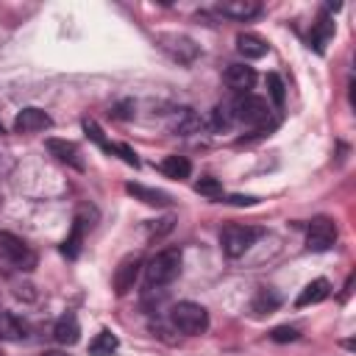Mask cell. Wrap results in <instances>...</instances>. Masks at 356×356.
Here are the masks:
<instances>
[{
  "mask_svg": "<svg viewBox=\"0 0 356 356\" xmlns=\"http://www.w3.org/2000/svg\"><path fill=\"white\" fill-rule=\"evenodd\" d=\"M161 42V47L175 58V61H184V64H189L195 56H197V44L192 42V39H186V36H178V33H167V36H161L159 39Z\"/></svg>",
  "mask_w": 356,
  "mask_h": 356,
  "instance_id": "obj_9",
  "label": "cell"
},
{
  "mask_svg": "<svg viewBox=\"0 0 356 356\" xmlns=\"http://www.w3.org/2000/svg\"><path fill=\"white\" fill-rule=\"evenodd\" d=\"M200 125H203V120H200V114L195 108H178L172 114V120H170V131L181 134V136H189V134L200 131Z\"/></svg>",
  "mask_w": 356,
  "mask_h": 356,
  "instance_id": "obj_12",
  "label": "cell"
},
{
  "mask_svg": "<svg viewBox=\"0 0 356 356\" xmlns=\"http://www.w3.org/2000/svg\"><path fill=\"white\" fill-rule=\"evenodd\" d=\"M178 273H181V250L178 248H164L145 264L147 286H167L178 278Z\"/></svg>",
  "mask_w": 356,
  "mask_h": 356,
  "instance_id": "obj_1",
  "label": "cell"
},
{
  "mask_svg": "<svg viewBox=\"0 0 356 356\" xmlns=\"http://www.w3.org/2000/svg\"><path fill=\"white\" fill-rule=\"evenodd\" d=\"M264 231L256 228V225H239V222H231L220 231V248L228 259H239Z\"/></svg>",
  "mask_w": 356,
  "mask_h": 356,
  "instance_id": "obj_2",
  "label": "cell"
},
{
  "mask_svg": "<svg viewBox=\"0 0 356 356\" xmlns=\"http://www.w3.org/2000/svg\"><path fill=\"white\" fill-rule=\"evenodd\" d=\"M231 117L239 120V122H245V125H264L267 117H270V106H267L264 97L250 95V92H242L231 103Z\"/></svg>",
  "mask_w": 356,
  "mask_h": 356,
  "instance_id": "obj_4",
  "label": "cell"
},
{
  "mask_svg": "<svg viewBox=\"0 0 356 356\" xmlns=\"http://www.w3.org/2000/svg\"><path fill=\"white\" fill-rule=\"evenodd\" d=\"M195 192H200V195H206V197H222V184H220L217 178H211V175H203V178L195 184Z\"/></svg>",
  "mask_w": 356,
  "mask_h": 356,
  "instance_id": "obj_26",
  "label": "cell"
},
{
  "mask_svg": "<svg viewBox=\"0 0 356 356\" xmlns=\"http://www.w3.org/2000/svg\"><path fill=\"white\" fill-rule=\"evenodd\" d=\"M42 356H64V353H42Z\"/></svg>",
  "mask_w": 356,
  "mask_h": 356,
  "instance_id": "obj_31",
  "label": "cell"
},
{
  "mask_svg": "<svg viewBox=\"0 0 356 356\" xmlns=\"http://www.w3.org/2000/svg\"><path fill=\"white\" fill-rule=\"evenodd\" d=\"M47 150L61 161V164H70L72 170H83V159H81V150L75 142H67V139H47L44 142Z\"/></svg>",
  "mask_w": 356,
  "mask_h": 356,
  "instance_id": "obj_10",
  "label": "cell"
},
{
  "mask_svg": "<svg viewBox=\"0 0 356 356\" xmlns=\"http://www.w3.org/2000/svg\"><path fill=\"white\" fill-rule=\"evenodd\" d=\"M225 83L234 89V92H248L253 83H256V72H253V67H248V64H228V70H225Z\"/></svg>",
  "mask_w": 356,
  "mask_h": 356,
  "instance_id": "obj_11",
  "label": "cell"
},
{
  "mask_svg": "<svg viewBox=\"0 0 356 356\" xmlns=\"http://www.w3.org/2000/svg\"><path fill=\"white\" fill-rule=\"evenodd\" d=\"M231 111L225 108V106H214V111H211V117H209V128L211 131H228V125H231Z\"/></svg>",
  "mask_w": 356,
  "mask_h": 356,
  "instance_id": "obj_25",
  "label": "cell"
},
{
  "mask_svg": "<svg viewBox=\"0 0 356 356\" xmlns=\"http://www.w3.org/2000/svg\"><path fill=\"white\" fill-rule=\"evenodd\" d=\"M334 36V19L331 17H325V14H320V19L312 25V36H309V42L314 44V50L317 53H323V47H325V42Z\"/></svg>",
  "mask_w": 356,
  "mask_h": 356,
  "instance_id": "obj_20",
  "label": "cell"
},
{
  "mask_svg": "<svg viewBox=\"0 0 356 356\" xmlns=\"http://www.w3.org/2000/svg\"><path fill=\"white\" fill-rule=\"evenodd\" d=\"M225 203H231V206H253V203H259V200L250 197V195H228Z\"/></svg>",
  "mask_w": 356,
  "mask_h": 356,
  "instance_id": "obj_29",
  "label": "cell"
},
{
  "mask_svg": "<svg viewBox=\"0 0 356 356\" xmlns=\"http://www.w3.org/2000/svg\"><path fill=\"white\" fill-rule=\"evenodd\" d=\"M278 306H281V295L273 292V289H259V292L253 295V300H250V312H253L256 317H264V314L275 312Z\"/></svg>",
  "mask_w": 356,
  "mask_h": 356,
  "instance_id": "obj_18",
  "label": "cell"
},
{
  "mask_svg": "<svg viewBox=\"0 0 356 356\" xmlns=\"http://www.w3.org/2000/svg\"><path fill=\"white\" fill-rule=\"evenodd\" d=\"M25 331H28L25 320H19V317L11 314V312H3V314H0V339H3V342H19V339L25 337Z\"/></svg>",
  "mask_w": 356,
  "mask_h": 356,
  "instance_id": "obj_17",
  "label": "cell"
},
{
  "mask_svg": "<svg viewBox=\"0 0 356 356\" xmlns=\"http://www.w3.org/2000/svg\"><path fill=\"white\" fill-rule=\"evenodd\" d=\"M81 125H83V131H86V136H89V139H92L95 145H100V147H103L106 153H111V147H114V142H108V139L103 136V131H100V125H97L95 120H83Z\"/></svg>",
  "mask_w": 356,
  "mask_h": 356,
  "instance_id": "obj_24",
  "label": "cell"
},
{
  "mask_svg": "<svg viewBox=\"0 0 356 356\" xmlns=\"http://www.w3.org/2000/svg\"><path fill=\"white\" fill-rule=\"evenodd\" d=\"M53 337L58 345H75L81 339V325H78V317L72 312H67L64 317H58V323L53 325Z\"/></svg>",
  "mask_w": 356,
  "mask_h": 356,
  "instance_id": "obj_14",
  "label": "cell"
},
{
  "mask_svg": "<svg viewBox=\"0 0 356 356\" xmlns=\"http://www.w3.org/2000/svg\"><path fill=\"white\" fill-rule=\"evenodd\" d=\"M334 242H337V225H334L328 217H314V220L309 222V228H306V248L323 253V250H328Z\"/></svg>",
  "mask_w": 356,
  "mask_h": 356,
  "instance_id": "obj_5",
  "label": "cell"
},
{
  "mask_svg": "<svg viewBox=\"0 0 356 356\" xmlns=\"http://www.w3.org/2000/svg\"><path fill=\"white\" fill-rule=\"evenodd\" d=\"M267 89H270L273 103H275V106H284V81H281L275 72L267 75Z\"/></svg>",
  "mask_w": 356,
  "mask_h": 356,
  "instance_id": "obj_27",
  "label": "cell"
},
{
  "mask_svg": "<svg viewBox=\"0 0 356 356\" xmlns=\"http://www.w3.org/2000/svg\"><path fill=\"white\" fill-rule=\"evenodd\" d=\"M139 267H142L139 256H125V259L117 264L114 278H111V284H114V292H117V295H128V292L134 289L136 275H139Z\"/></svg>",
  "mask_w": 356,
  "mask_h": 356,
  "instance_id": "obj_7",
  "label": "cell"
},
{
  "mask_svg": "<svg viewBox=\"0 0 356 356\" xmlns=\"http://www.w3.org/2000/svg\"><path fill=\"white\" fill-rule=\"evenodd\" d=\"M125 192H128V195H134L136 200L147 203V206H170V203H172V197H170L167 192L153 189V186H142V184H128V186H125Z\"/></svg>",
  "mask_w": 356,
  "mask_h": 356,
  "instance_id": "obj_16",
  "label": "cell"
},
{
  "mask_svg": "<svg viewBox=\"0 0 356 356\" xmlns=\"http://www.w3.org/2000/svg\"><path fill=\"white\" fill-rule=\"evenodd\" d=\"M117 345H120V339H117L108 328H103V331L89 342V356H111V353L117 350Z\"/></svg>",
  "mask_w": 356,
  "mask_h": 356,
  "instance_id": "obj_22",
  "label": "cell"
},
{
  "mask_svg": "<svg viewBox=\"0 0 356 356\" xmlns=\"http://www.w3.org/2000/svg\"><path fill=\"white\" fill-rule=\"evenodd\" d=\"M270 339L273 342H292V339H298V328L295 325H278V328H273Z\"/></svg>",
  "mask_w": 356,
  "mask_h": 356,
  "instance_id": "obj_28",
  "label": "cell"
},
{
  "mask_svg": "<svg viewBox=\"0 0 356 356\" xmlns=\"http://www.w3.org/2000/svg\"><path fill=\"white\" fill-rule=\"evenodd\" d=\"M217 11L222 17H231V19H250L261 11V6L256 0H225L217 6Z\"/></svg>",
  "mask_w": 356,
  "mask_h": 356,
  "instance_id": "obj_15",
  "label": "cell"
},
{
  "mask_svg": "<svg viewBox=\"0 0 356 356\" xmlns=\"http://www.w3.org/2000/svg\"><path fill=\"white\" fill-rule=\"evenodd\" d=\"M128 108H134V103L131 100H125V103H120V106H114V117H120V120H125V117H131V111Z\"/></svg>",
  "mask_w": 356,
  "mask_h": 356,
  "instance_id": "obj_30",
  "label": "cell"
},
{
  "mask_svg": "<svg viewBox=\"0 0 356 356\" xmlns=\"http://www.w3.org/2000/svg\"><path fill=\"white\" fill-rule=\"evenodd\" d=\"M81 242H83V220H81V217H75L72 231H70V236H67V239H64V245H61L64 256H67V259H75V256L81 253Z\"/></svg>",
  "mask_w": 356,
  "mask_h": 356,
  "instance_id": "obj_23",
  "label": "cell"
},
{
  "mask_svg": "<svg viewBox=\"0 0 356 356\" xmlns=\"http://www.w3.org/2000/svg\"><path fill=\"white\" fill-rule=\"evenodd\" d=\"M0 259H6L8 264H17V267H31L33 264L31 248L19 236H14L11 231H0Z\"/></svg>",
  "mask_w": 356,
  "mask_h": 356,
  "instance_id": "obj_6",
  "label": "cell"
},
{
  "mask_svg": "<svg viewBox=\"0 0 356 356\" xmlns=\"http://www.w3.org/2000/svg\"><path fill=\"white\" fill-rule=\"evenodd\" d=\"M328 295H331V284H328L325 278H314V281H309V284L300 289V295L295 298V306L303 309V306H312V303L325 300Z\"/></svg>",
  "mask_w": 356,
  "mask_h": 356,
  "instance_id": "obj_13",
  "label": "cell"
},
{
  "mask_svg": "<svg viewBox=\"0 0 356 356\" xmlns=\"http://www.w3.org/2000/svg\"><path fill=\"white\" fill-rule=\"evenodd\" d=\"M236 50L245 56V58H261L267 53V42L259 39L256 33H239L236 36Z\"/></svg>",
  "mask_w": 356,
  "mask_h": 356,
  "instance_id": "obj_19",
  "label": "cell"
},
{
  "mask_svg": "<svg viewBox=\"0 0 356 356\" xmlns=\"http://www.w3.org/2000/svg\"><path fill=\"white\" fill-rule=\"evenodd\" d=\"M159 170H161L167 178L181 181V178H186V175L192 172V164H189V159H184V156H167V159L159 164Z\"/></svg>",
  "mask_w": 356,
  "mask_h": 356,
  "instance_id": "obj_21",
  "label": "cell"
},
{
  "mask_svg": "<svg viewBox=\"0 0 356 356\" xmlns=\"http://www.w3.org/2000/svg\"><path fill=\"white\" fill-rule=\"evenodd\" d=\"M170 320H172V325H175L181 334H189V337L203 334V331L209 328V312H206L200 303H192V300L175 303L172 312H170Z\"/></svg>",
  "mask_w": 356,
  "mask_h": 356,
  "instance_id": "obj_3",
  "label": "cell"
},
{
  "mask_svg": "<svg viewBox=\"0 0 356 356\" xmlns=\"http://www.w3.org/2000/svg\"><path fill=\"white\" fill-rule=\"evenodd\" d=\"M50 125H53L50 114H44L42 108H33V106L22 108V111L17 114V120H14V131H17V134H36V131H44V128H50Z\"/></svg>",
  "mask_w": 356,
  "mask_h": 356,
  "instance_id": "obj_8",
  "label": "cell"
}]
</instances>
